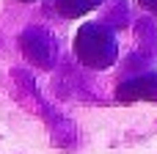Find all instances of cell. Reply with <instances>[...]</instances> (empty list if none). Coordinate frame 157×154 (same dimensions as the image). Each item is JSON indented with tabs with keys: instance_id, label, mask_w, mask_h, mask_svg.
<instances>
[{
	"instance_id": "obj_1",
	"label": "cell",
	"mask_w": 157,
	"mask_h": 154,
	"mask_svg": "<svg viewBox=\"0 0 157 154\" xmlns=\"http://www.w3.org/2000/svg\"><path fill=\"white\" fill-rule=\"evenodd\" d=\"M75 52L83 63L94 69H105L116 61V39L102 25H86L75 39Z\"/></svg>"
},
{
	"instance_id": "obj_2",
	"label": "cell",
	"mask_w": 157,
	"mask_h": 154,
	"mask_svg": "<svg viewBox=\"0 0 157 154\" xmlns=\"http://www.w3.org/2000/svg\"><path fill=\"white\" fill-rule=\"evenodd\" d=\"M119 96H124V99H157V74H146V77L124 83L119 88Z\"/></svg>"
},
{
	"instance_id": "obj_3",
	"label": "cell",
	"mask_w": 157,
	"mask_h": 154,
	"mask_svg": "<svg viewBox=\"0 0 157 154\" xmlns=\"http://www.w3.org/2000/svg\"><path fill=\"white\" fill-rule=\"evenodd\" d=\"M97 3H102V0H58V11H61L63 17H77V14H83V11L94 8Z\"/></svg>"
},
{
	"instance_id": "obj_4",
	"label": "cell",
	"mask_w": 157,
	"mask_h": 154,
	"mask_svg": "<svg viewBox=\"0 0 157 154\" xmlns=\"http://www.w3.org/2000/svg\"><path fill=\"white\" fill-rule=\"evenodd\" d=\"M25 3H28V0H25Z\"/></svg>"
}]
</instances>
